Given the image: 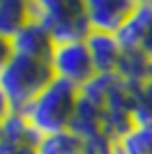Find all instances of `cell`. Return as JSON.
Here are the masks:
<instances>
[{
    "label": "cell",
    "instance_id": "6da1fadb",
    "mask_svg": "<svg viewBox=\"0 0 152 154\" xmlns=\"http://www.w3.org/2000/svg\"><path fill=\"white\" fill-rule=\"evenodd\" d=\"M28 21L44 28L53 44L83 42L92 32L83 0H28Z\"/></svg>",
    "mask_w": 152,
    "mask_h": 154
},
{
    "label": "cell",
    "instance_id": "7a4b0ae2",
    "mask_svg": "<svg viewBox=\"0 0 152 154\" xmlns=\"http://www.w3.org/2000/svg\"><path fill=\"white\" fill-rule=\"evenodd\" d=\"M78 103V88L62 78H53L21 113L39 136H49L69 129Z\"/></svg>",
    "mask_w": 152,
    "mask_h": 154
},
{
    "label": "cell",
    "instance_id": "3957f363",
    "mask_svg": "<svg viewBox=\"0 0 152 154\" xmlns=\"http://www.w3.org/2000/svg\"><path fill=\"white\" fill-rule=\"evenodd\" d=\"M53 78L55 74L51 69V60L12 53L9 62L0 71V88L5 90L14 110H23Z\"/></svg>",
    "mask_w": 152,
    "mask_h": 154
},
{
    "label": "cell",
    "instance_id": "277c9868",
    "mask_svg": "<svg viewBox=\"0 0 152 154\" xmlns=\"http://www.w3.org/2000/svg\"><path fill=\"white\" fill-rule=\"evenodd\" d=\"M51 69H53L55 78H62L76 88L88 83L95 76V67H92V58H90L85 39L83 42H67V44H53Z\"/></svg>",
    "mask_w": 152,
    "mask_h": 154
},
{
    "label": "cell",
    "instance_id": "5b68a950",
    "mask_svg": "<svg viewBox=\"0 0 152 154\" xmlns=\"http://www.w3.org/2000/svg\"><path fill=\"white\" fill-rule=\"evenodd\" d=\"M83 5L92 30L115 35L134 12L136 0H83Z\"/></svg>",
    "mask_w": 152,
    "mask_h": 154
},
{
    "label": "cell",
    "instance_id": "8992f818",
    "mask_svg": "<svg viewBox=\"0 0 152 154\" xmlns=\"http://www.w3.org/2000/svg\"><path fill=\"white\" fill-rule=\"evenodd\" d=\"M85 44H88L90 58H92L95 74H118V67H120L125 48L120 46L115 35L92 30L85 37Z\"/></svg>",
    "mask_w": 152,
    "mask_h": 154
},
{
    "label": "cell",
    "instance_id": "52a82bcc",
    "mask_svg": "<svg viewBox=\"0 0 152 154\" xmlns=\"http://www.w3.org/2000/svg\"><path fill=\"white\" fill-rule=\"evenodd\" d=\"M150 30H152V0H136L134 12L129 14L125 26L115 32V37L122 48L129 51V48H141Z\"/></svg>",
    "mask_w": 152,
    "mask_h": 154
},
{
    "label": "cell",
    "instance_id": "ba28073f",
    "mask_svg": "<svg viewBox=\"0 0 152 154\" xmlns=\"http://www.w3.org/2000/svg\"><path fill=\"white\" fill-rule=\"evenodd\" d=\"M9 44H12V53H16V55H28V58L51 60V53H53V39H51V35L42 26L32 23V21H28V23L9 39Z\"/></svg>",
    "mask_w": 152,
    "mask_h": 154
},
{
    "label": "cell",
    "instance_id": "9c48e42d",
    "mask_svg": "<svg viewBox=\"0 0 152 154\" xmlns=\"http://www.w3.org/2000/svg\"><path fill=\"white\" fill-rule=\"evenodd\" d=\"M69 129L76 136H81L83 140H90V138H97V136L104 134V108L97 106V103L88 101L78 94V103H76L74 117H71Z\"/></svg>",
    "mask_w": 152,
    "mask_h": 154
},
{
    "label": "cell",
    "instance_id": "30bf717a",
    "mask_svg": "<svg viewBox=\"0 0 152 154\" xmlns=\"http://www.w3.org/2000/svg\"><path fill=\"white\" fill-rule=\"evenodd\" d=\"M35 152L37 154H88L85 152V140L81 136H76L71 129L42 136Z\"/></svg>",
    "mask_w": 152,
    "mask_h": 154
},
{
    "label": "cell",
    "instance_id": "8fae6325",
    "mask_svg": "<svg viewBox=\"0 0 152 154\" xmlns=\"http://www.w3.org/2000/svg\"><path fill=\"white\" fill-rule=\"evenodd\" d=\"M113 154H152V124H134L115 140Z\"/></svg>",
    "mask_w": 152,
    "mask_h": 154
},
{
    "label": "cell",
    "instance_id": "7c38bea8",
    "mask_svg": "<svg viewBox=\"0 0 152 154\" xmlns=\"http://www.w3.org/2000/svg\"><path fill=\"white\" fill-rule=\"evenodd\" d=\"M28 23V0H0V37L12 39Z\"/></svg>",
    "mask_w": 152,
    "mask_h": 154
},
{
    "label": "cell",
    "instance_id": "4fadbf2b",
    "mask_svg": "<svg viewBox=\"0 0 152 154\" xmlns=\"http://www.w3.org/2000/svg\"><path fill=\"white\" fill-rule=\"evenodd\" d=\"M147 67H150L147 53H143L141 48H129V51H122L118 76L131 83H143L147 78Z\"/></svg>",
    "mask_w": 152,
    "mask_h": 154
},
{
    "label": "cell",
    "instance_id": "5bb4252c",
    "mask_svg": "<svg viewBox=\"0 0 152 154\" xmlns=\"http://www.w3.org/2000/svg\"><path fill=\"white\" fill-rule=\"evenodd\" d=\"M131 120H134V124H152V81L150 78L141 83Z\"/></svg>",
    "mask_w": 152,
    "mask_h": 154
},
{
    "label": "cell",
    "instance_id": "9a60e30c",
    "mask_svg": "<svg viewBox=\"0 0 152 154\" xmlns=\"http://www.w3.org/2000/svg\"><path fill=\"white\" fill-rule=\"evenodd\" d=\"M0 154H37L35 145H12V143H0Z\"/></svg>",
    "mask_w": 152,
    "mask_h": 154
},
{
    "label": "cell",
    "instance_id": "2e32d148",
    "mask_svg": "<svg viewBox=\"0 0 152 154\" xmlns=\"http://www.w3.org/2000/svg\"><path fill=\"white\" fill-rule=\"evenodd\" d=\"M12 58V44H9V39L0 37V71L5 69V64L9 62Z\"/></svg>",
    "mask_w": 152,
    "mask_h": 154
},
{
    "label": "cell",
    "instance_id": "e0dca14e",
    "mask_svg": "<svg viewBox=\"0 0 152 154\" xmlns=\"http://www.w3.org/2000/svg\"><path fill=\"white\" fill-rule=\"evenodd\" d=\"M12 110H14V108H12V103H9V99H7L5 90L0 88V124L9 117V113H12Z\"/></svg>",
    "mask_w": 152,
    "mask_h": 154
}]
</instances>
